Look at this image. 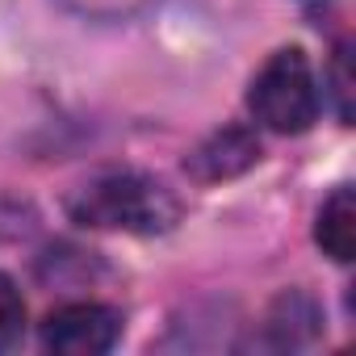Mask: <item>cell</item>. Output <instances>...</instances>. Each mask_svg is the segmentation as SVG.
Segmentation results:
<instances>
[{
    "label": "cell",
    "instance_id": "obj_1",
    "mask_svg": "<svg viewBox=\"0 0 356 356\" xmlns=\"http://www.w3.org/2000/svg\"><path fill=\"white\" fill-rule=\"evenodd\" d=\"M67 210L80 227L130 231V235H159L181 218L176 197L159 181H147V176H134V172H113L84 185L67 202Z\"/></svg>",
    "mask_w": 356,
    "mask_h": 356
},
{
    "label": "cell",
    "instance_id": "obj_2",
    "mask_svg": "<svg viewBox=\"0 0 356 356\" xmlns=\"http://www.w3.org/2000/svg\"><path fill=\"white\" fill-rule=\"evenodd\" d=\"M248 105L260 126L277 134H302L318 118V84L310 72V59L298 47L277 51L252 80Z\"/></svg>",
    "mask_w": 356,
    "mask_h": 356
},
{
    "label": "cell",
    "instance_id": "obj_3",
    "mask_svg": "<svg viewBox=\"0 0 356 356\" xmlns=\"http://www.w3.org/2000/svg\"><path fill=\"white\" fill-rule=\"evenodd\" d=\"M122 339V314L101 302H72L47 314L42 343L59 356H101Z\"/></svg>",
    "mask_w": 356,
    "mask_h": 356
},
{
    "label": "cell",
    "instance_id": "obj_4",
    "mask_svg": "<svg viewBox=\"0 0 356 356\" xmlns=\"http://www.w3.org/2000/svg\"><path fill=\"white\" fill-rule=\"evenodd\" d=\"M256 159H260V138L248 126H227V130L210 134L185 159V172L193 176V181H202V185H214V181H231V176L248 172Z\"/></svg>",
    "mask_w": 356,
    "mask_h": 356
},
{
    "label": "cell",
    "instance_id": "obj_5",
    "mask_svg": "<svg viewBox=\"0 0 356 356\" xmlns=\"http://www.w3.org/2000/svg\"><path fill=\"white\" fill-rule=\"evenodd\" d=\"M314 243L339 264H348L356 256V193L348 185H339L323 202L318 222H314Z\"/></svg>",
    "mask_w": 356,
    "mask_h": 356
},
{
    "label": "cell",
    "instance_id": "obj_6",
    "mask_svg": "<svg viewBox=\"0 0 356 356\" xmlns=\"http://www.w3.org/2000/svg\"><path fill=\"white\" fill-rule=\"evenodd\" d=\"M59 5L84 22H130V17L147 13L155 0H59Z\"/></svg>",
    "mask_w": 356,
    "mask_h": 356
},
{
    "label": "cell",
    "instance_id": "obj_7",
    "mask_svg": "<svg viewBox=\"0 0 356 356\" xmlns=\"http://www.w3.org/2000/svg\"><path fill=\"white\" fill-rule=\"evenodd\" d=\"M26 331V298L9 273H0V352L13 348Z\"/></svg>",
    "mask_w": 356,
    "mask_h": 356
},
{
    "label": "cell",
    "instance_id": "obj_8",
    "mask_svg": "<svg viewBox=\"0 0 356 356\" xmlns=\"http://www.w3.org/2000/svg\"><path fill=\"white\" fill-rule=\"evenodd\" d=\"M327 76H331V97H335V113H339V122H352V72H348V47L335 51Z\"/></svg>",
    "mask_w": 356,
    "mask_h": 356
}]
</instances>
